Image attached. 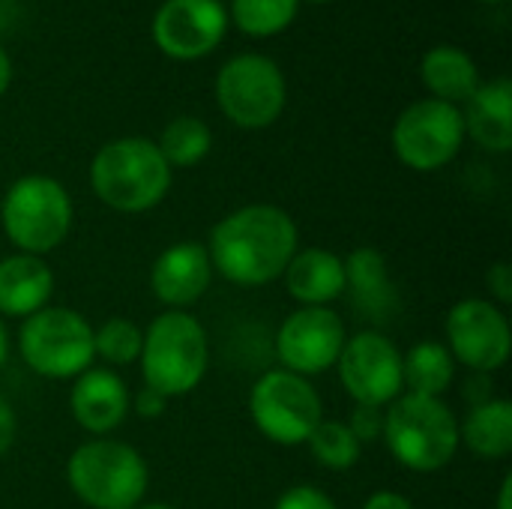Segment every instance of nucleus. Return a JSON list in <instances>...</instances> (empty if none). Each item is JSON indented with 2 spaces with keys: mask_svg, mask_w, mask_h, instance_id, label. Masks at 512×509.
Segmentation results:
<instances>
[{
  "mask_svg": "<svg viewBox=\"0 0 512 509\" xmlns=\"http://www.w3.org/2000/svg\"><path fill=\"white\" fill-rule=\"evenodd\" d=\"M24 363L42 378H78L93 363V327L66 306H45L24 318L18 333Z\"/></svg>",
  "mask_w": 512,
  "mask_h": 509,
  "instance_id": "obj_8",
  "label": "nucleus"
},
{
  "mask_svg": "<svg viewBox=\"0 0 512 509\" xmlns=\"http://www.w3.org/2000/svg\"><path fill=\"white\" fill-rule=\"evenodd\" d=\"M9 84H12V60H9V51L0 45V96L9 90Z\"/></svg>",
  "mask_w": 512,
  "mask_h": 509,
  "instance_id": "obj_34",
  "label": "nucleus"
},
{
  "mask_svg": "<svg viewBox=\"0 0 512 509\" xmlns=\"http://www.w3.org/2000/svg\"><path fill=\"white\" fill-rule=\"evenodd\" d=\"M465 144L462 108L441 99L411 102L393 123V150L414 171H438L450 165Z\"/></svg>",
  "mask_w": 512,
  "mask_h": 509,
  "instance_id": "obj_10",
  "label": "nucleus"
},
{
  "mask_svg": "<svg viewBox=\"0 0 512 509\" xmlns=\"http://www.w3.org/2000/svg\"><path fill=\"white\" fill-rule=\"evenodd\" d=\"M12 441H15V411L0 396V456L12 447Z\"/></svg>",
  "mask_w": 512,
  "mask_h": 509,
  "instance_id": "obj_32",
  "label": "nucleus"
},
{
  "mask_svg": "<svg viewBox=\"0 0 512 509\" xmlns=\"http://www.w3.org/2000/svg\"><path fill=\"white\" fill-rule=\"evenodd\" d=\"M144 333L126 318H108L99 330H93V354L108 366H129L141 357Z\"/></svg>",
  "mask_w": 512,
  "mask_h": 509,
  "instance_id": "obj_27",
  "label": "nucleus"
},
{
  "mask_svg": "<svg viewBox=\"0 0 512 509\" xmlns=\"http://www.w3.org/2000/svg\"><path fill=\"white\" fill-rule=\"evenodd\" d=\"M135 509H174V507H168V504H162V501H153V504H144V501H141Z\"/></svg>",
  "mask_w": 512,
  "mask_h": 509,
  "instance_id": "obj_37",
  "label": "nucleus"
},
{
  "mask_svg": "<svg viewBox=\"0 0 512 509\" xmlns=\"http://www.w3.org/2000/svg\"><path fill=\"white\" fill-rule=\"evenodd\" d=\"M309 3H330V0H309Z\"/></svg>",
  "mask_w": 512,
  "mask_h": 509,
  "instance_id": "obj_39",
  "label": "nucleus"
},
{
  "mask_svg": "<svg viewBox=\"0 0 512 509\" xmlns=\"http://www.w3.org/2000/svg\"><path fill=\"white\" fill-rule=\"evenodd\" d=\"M486 285L498 303H512V267L507 261H498L486 273Z\"/></svg>",
  "mask_w": 512,
  "mask_h": 509,
  "instance_id": "obj_30",
  "label": "nucleus"
},
{
  "mask_svg": "<svg viewBox=\"0 0 512 509\" xmlns=\"http://www.w3.org/2000/svg\"><path fill=\"white\" fill-rule=\"evenodd\" d=\"M459 444L480 459H507L512 453V405L507 399H489L468 411L459 423Z\"/></svg>",
  "mask_w": 512,
  "mask_h": 509,
  "instance_id": "obj_22",
  "label": "nucleus"
},
{
  "mask_svg": "<svg viewBox=\"0 0 512 509\" xmlns=\"http://www.w3.org/2000/svg\"><path fill=\"white\" fill-rule=\"evenodd\" d=\"M54 294V273L39 255H9L0 261V318H30Z\"/></svg>",
  "mask_w": 512,
  "mask_h": 509,
  "instance_id": "obj_18",
  "label": "nucleus"
},
{
  "mask_svg": "<svg viewBox=\"0 0 512 509\" xmlns=\"http://www.w3.org/2000/svg\"><path fill=\"white\" fill-rule=\"evenodd\" d=\"M69 411L84 432L108 435L129 414V390L114 369H87L72 384Z\"/></svg>",
  "mask_w": 512,
  "mask_h": 509,
  "instance_id": "obj_16",
  "label": "nucleus"
},
{
  "mask_svg": "<svg viewBox=\"0 0 512 509\" xmlns=\"http://www.w3.org/2000/svg\"><path fill=\"white\" fill-rule=\"evenodd\" d=\"M339 381L357 405L387 408L396 402L402 387V351L378 330H363L351 336L336 360Z\"/></svg>",
  "mask_w": 512,
  "mask_h": 509,
  "instance_id": "obj_11",
  "label": "nucleus"
},
{
  "mask_svg": "<svg viewBox=\"0 0 512 509\" xmlns=\"http://www.w3.org/2000/svg\"><path fill=\"white\" fill-rule=\"evenodd\" d=\"M297 222L273 204H246L210 231V264L243 288L270 285L285 273L297 252Z\"/></svg>",
  "mask_w": 512,
  "mask_h": 509,
  "instance_id": "obj_1",
  "label": "nucleus"
},
{
  "mask_svg": "<svg viewBox=\"0 0 512 509\" xmlns=\"http://www.w3.org/2000/svg\"><path fill=\"white\" fill-rule=\"evenodd\" d=\"M420 78H423L426 90L432 93V99L450 102L456 108L462 102H468L474 96V90L483 84L474 57L456 45L429 48L420 60Z\"/></svg>",
  "mask_w": 512,
  "mask_h": 509,
  "instance_id": "obj_21",
  "label": "nucleus"
},
{
  "mask_svg": "<svg viewBox=\"0 0 512 509\" xmlns=\"http://www.w3.org/2000/svg\"><path fill=\"white\" fill-rule=\"evenodd\" d=\"M498 509H512V474L504 477L501 492H498Z\"/></svg>",
  "mask_w": 512,
  "mask_h": 509,
  "instance_id": "obj_35",
  "label": "nucleus"
},
{
  "mask_svg": "<svg viewBox=\"0 0 512 509\" xmlns=\"http://www.w3.org/2000/svg\"><path fill=\"white\" fill-rule=\"evenodd\" d=\"M216 105L240 129H267L273 126L288 99L285 72L279 63L258 51L234 54L216 72Z\"/></svg>",
  "mask_w": 512,
  "mask_h": 509,
  "instance_id": "obj_7",
  "label": "nucleus"
},
{
  "mask_svg": "<svg viewBox=\"0 0 512 509\" xmlns=\"http://www.w3.org/2000/svg\"><path fill=\"white\" fill-rule=\"evenodd\" d=\"M348 429L354 432V438H357L360 444L378 441V438L384 435V411H381V408L357 405V411H354L351 420H348Z\"/></svg>",
  "mask_w": 512,
  "mask_h": 509,
  "instance_id": "obj_29",
  "label": "nucleus"
},
{
  "mask_svg": "<svg viewBox=\"0 0 512 509\" xmlns=\"http://www.w3.org/2000/svg\"><path fill=\"white\" fill-rule=\"evenodd\" d=\"M9 357V336H6V327H3V318H0V366L6 363Z\"/></svg>",
  "mask_w": 512,
  "mask_h": 509,
  "instance_id": "obj_36",
  "label": "nucleus"
},
{
  "mask_svg": "<svg viewBox=\"0 0 512 509\" xmlns=\"http://www.w3.org/2000/svg\"><path fill=\"white\" fill-rule=\"evenodd\" d=\"M345 342V321L330 306H303L282 321L276 333V357L282 369L309 378L333 369Z\"/></svg>",
  "mask_w": 512,
  "mask_h": 509,
  "instance_id": "obj_13",
  "label": "nucleus"
},
{
  "mask_svg": "<svg viewBox=\"0 0 512 509\" xmlns=\"http://www.w3.org/2000/svg\"><path fill=\"white\" fill-rule=\"evenodd\" d=\"M171 165L156 141L126 135L102 144L90 162L93 195L117 213L153 210L171 189Z\"/></svg>",
  "mask_w": 512,
  "mask_h": 509,
  "instance_id": "obj_2",
  "label": "nucleus"
},
{
  "mask_svg": "<svg viewBox=\"0 0 512 509\" xmlns=\"http://www.w3.org/2000/svg\"><path fill=\"white\" fill-rule=\"evenodd\" d=\"M213 279V264L207 255V246L195 240H183L159 252V258L150 267V288L159 303L171 309L192 306L204 297Z\"/></svg>",
  "mask_w": 512,
  "mask_h": 509,
  "instance_id": "obj_15",
  "label": "nucleus"
},
{
  "mask_svg": "<svg viewBox=\"0 0 512 509\" xmlns=\"http://www.w3.org/2000/svg\"><path fill=\"white\" fill-rule=\"evenodd\" d=\"M273 509H339L336 501L315 489V486H291L288 492H282V498L276 501Z\"/></svg>",
  "mask_w": 512,
  "mask_h": 509,
  "instance_id": "obj_28",
  "label": "nucleus"
},
{
  "mask_svg": "<svg viewBox=\"0 0 512 509\" xmlns=\"http://www.w3.org/2000/svg\"><path fill=\"white\" fill-rule=\"evenodd\" d=\"M156 147H159L162 159L171 165V171L174 168H192L201 159H207V153L213 147V132L201 117L183 114V117H174L162 129Z\"/></svg>",
  "mask_w": 512,
  "mask_h": 509,
  "instance_id": "obj_24",
  "label": "nucleus"
},
{
  "mask_svg": "<svg viewBox=\"0 0 512 509\" xmlns=\"http://www.w3.org/2000/svg\"><path fill=\"white\" fill-rule=\"evenodd\" d=\"M381 438L402 468L435 474L459 453V420L444 399L402 393L384 411Z\"/></svg>",
  "mask_w": 512,
  "mask_h": 509,
  "instance_id": "obj_3",
  "label": "nucleus"
},
{
  "mask_svg": "<svg viewBox=\"0 0 512 509\" xmlns=\"http://www.w3.org/2000/svg\"><path fill=\"white\" fill-rule=\"evenodd\" d=\"M363 509H414V504L405 498V495H399V492H375L366 504H363Z\"/></svg>",
  "mask_w": 512,
  "mask_h": 509,
  "instance_id": "obj_33",
  "label": "nucleus"
},
{
  "mask_svg": "<svg viewBox=\"0 0 512 509\" xmlns=\"http://www.w3.org/2000/svg\"><path fill=\"white\" fill-rule=\"evenodd\" d=\"M222 0H165L150 24L156 48L171 60H198L219 48L228 33Z\"/></svg>",
  "mask_w": 512,
  "mask_h": 509,
  "instance_id": "obj_14",
  "label": "nucleus"
},
{
  "mask_svg": "<svg viewBox=\"0 0 512 509\" xmlns=\"http://www.w3.org/2000/svg\"><path fill=\"white\" fill-rule=\"evenodd\" d=\"M477 3H504V0H477Z\"/></svg>",
  "mask_w": 512,
  "mask_h": 509,
  "instance_id": "obj_38",
  "label": "nucleus"
},
{
  "mask_svg": "<svg viewBox=\"0 0 512 509\" xmlns=\"http://www.w3.org/2000/svg\"><path fill=\"white\" fill-rule=\"evenodd\" d=\"M456 381V360L441 342H420L402 354V387L414 396L441 399Z\"/></svg>",
  "mask_w": 512,
  "mask_h": 509,
  "instance_id": "obj_23",
  "label": "nucleus"
},
{
  "mask_svg": "<svg viewBox=\"0 0 512 509\" xmlns=\"http://www.w3.org/2000/svg\"><path fill=\"white\" fill-rule=\"evenodd\" d=\"M282 276L288 294L303 306H327L345 291V264L330 249H297Z\"/></svg>",
  "mask_w": 512,
  "mask_h": 509,
  "instance_id": "obj_19",
  "label": "nucleus"
},
{
  "mask_svg": "<svg viewBox=\"0 0 512 509\" xmlns=\"http://www.w3.org/2000/svg\"><path fill=\"white\" fill-rule=\"evenodd\" d=\"M249 417L267 441L297 447L306 444L324 420V402L309 378L288 369H270L249 393Z\"/></svg>",
  "mask_w": 512,
  "mask_h": 509,
  "instance_id": "obj_9",
  "label": "nucleus"
},
{
  "mask_svg": "<svg viewBox=\"0 0 512 509\" xmlns=\"http://www.w3.org/2000/svg\"><path fill=\"white\" fill-rule=\"evenodd\" d=\"M342 264H345V288H351L354 303L366 315L384 321L390 312H396V288L390 282V264L381 249L360 246Z\"/></svg>",
  "mask_w": 512,
  "mask_h": 509,
  "instance_id": "obj_20",
  "label": "nucleus"
},
{
  "mask_svg": "<svg viewBox=\"0 0 512 509\" xmlns=\"http://www.w3.org/2000/svg\"><path fill=\"white\" fill-rule=\"evenodd\" d=\"M306 444H309L312 459L330 471L354 468L360 462V453H363V444L354 438V432L342 420H321Z\"/></svg>",
  "mask_w": 512,
  "mask_h": 509,
  "instance_id": "obj_26",
  "label": "nucleus"
},
{
  "mask_svg": "<svg viewBox=\"0 0 512 509\" xmlns=\"http://www.w3.org/2000/svg\"><path fill=\"white\" fill-rule=\"evenodd\" d=\"M447 348L471 372L492 375L507 366L512 330L501 306L483 297L459 300L447 315Z\"/></svg>",
  "mask_w": 512,
  "mask_h": 509,
  "instance_id": "obj_12",
  "label": "nucleus"
},
{
  "mask_svg": "<svg viewBox=\"0 0 512 509\" xmlns=\"http://www.w3.org/2000/svg\"><path fill=\"white\" fill-rule=\"evenodd\" d=\"M207 333L198 318L168 309L150 321L141 342V378L144 387L177 399L192 393L207 375Z\"/></svg>",
  "mask_w": 512,
  "mask_h": 509,
  "instance_id": "obj_4",
  "label": "nucleus"
},
{
  "mask_svg": "<svg viewBox=\"0 0 512 509\" xmlns=\"http://www.w3.org/2000/svg\"><path fill=\"white\" fill-rule=\"evenodd\" d=\"M465 135H471L489 153H507L512 147V81L492 78L474 90L462 111Z\"/></svg>",
  "mask_w": 512,
  "mask_h": 509,
  "instance_id": "obj_17",
  "label": "nucleus"
},
{
  "mask_svg": "<svg viewBox=\"0 0 512 509\" xmlns=\"http://www.w3.org/2000/svg\"><path fill=\"white\" fill-rule=\"evenodd\" d=\"M300 0H231L228 21L246 36H276L288 30L297 18Z\"/></svg>",
  "mask_w": 512,
  "mask_h": 509,
  "instance_id": "obj_25",
  "label": "nucleus"
},
{
  "mask_svg": "<svg viewBox=\"0 0 512 509\" xmlns=\"http://www.w3.org/2000/svg\"><path fill=\"white\" fill-rule=\"evenodd\" d=\"M132 408H135V414H138V417L153 420V417H162V414H165L168 399H165L162 393L150 390V387H141V390L135 393V399H132Z\"/></svg>",
  "mask_w": 512,
  "mask_h": 509,
  "instance_id": "obj_31",
  "label": "nucleus"
},
{
  "mask_svg": "<svg viewBox=\"0 0 512 509\" xmlns=\"http://www.w3.org/2000/svg\"><path fill=\"white\" fill-rule=\"evenodd\" d=\"M0 222L18 252L42 258L66 240L72 228V198L60 180L48 174H27L6 189L0 201Z\"/></svg>",
  "mask_w": 512,
  "mask_h": 509,
  "instance_id": "obj_6",
  "label": "nucleus"
},
{
  "mask_svg": "<svg viewBox=\"0 0 512 509\" xmlns=\"http://www.w3.org/2000/svg\"><path fill=\"white\" fill-rule=\"evenodd\" d=\"M66 480L90 509H135L147 495L150 468L135 447L96 438L72 450Z\"/></svg>",
  "mask_w": 512,
  "mask_h": 509,
  "instance_id": "obj_5",
  "label": "nucleus"
}]
</instances>
